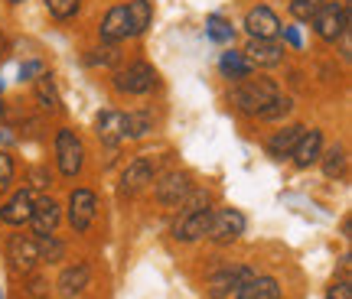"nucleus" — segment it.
<instances>
[{
	"instance_id": "nucleus-1",
	"label": "nucleus",
	"mask_w": 352,
	"mask_h": 299,
	"mask_svg": "<svg viewBox=\"0 0 352 299\" xmlns=\"http://www.w3.org/2000/svg\"><path fill=\"white\" fill-rule=\"evenodd\" d=\"M277 95H280V91H277V85L271 78H241L239 88L232 91V104H235L241 114H254V117H258Z\"/></svg>"
},
{
	"instance_id": "nucleus-2",
	"label": "nucleus",
	"mask_w": 352,
	"mask_h": 299,
	"mask_svg": "<svg viewBox=\"0 0 352 299\" xmlns=\"http://www.w3.org/2000/svg\"><path fill=\"white\" fill-rule=\"evenodd\" d=\"M314 26H316V36L323 43H336L349 33V10L342 3H323L314 16Z\"/></svg>"
},
{
	"instance_id": "nucleus-3",
	"label": "nucleus",
	"mask_w": 352,
	"mask_h": 299,
	"mask_svg": "<svg viewBox=\"0 0 352 299\" xmlns=\"http://www.w3.org/2000/svg\"><path fill=\"white\" fill-rule=\"evenodd\" d=\"M56 163H59V173L76 179L82 173V163H85V150H82V140L76 137V130H59L56 134Z\"/></svg>"
},
{
	"instance_id": "nucleus-4",
	"label": "nucleus",
	"mask_w": 352,
	"mask_h": 299,
	"mask_svg": "<svg viewBox=\"0 0 352 299\" xmlns=\"http://www.w3.org/2000/svg\"><path fill=\"white\" fill-rule=\"evenodd\" d=\"M245 235V215L235 212V208H219L209 218V228H206V237L212 244H232Z\"/></svg>"
},
{
	"instance_id": "nucleus-5",
	"label": "nucleus",
	"mask_w": 352,
	"mask_h": 299,
	"mask_svg": "<svg viewBox=\"0 0 352 299\" xmlns=\"http://www.w3.org/2000/svg\"><path fill=\"white\" fill-rule=\"evenodd\" d=\"M157 85V72L147 62H131L114 72V88L121 95H147Z\"/></svg>"
},
{
	"instance_id": "nucleus-6",
	"label": "nucleus",
	"mask_w": 352,
	"mask_h": 299,
	"mask_svg": "<svg viewBox=\"0 0 352 299\" xmlns=\"http://www.w3.org/2000/svg\"><path fill=\"white\" fill-rule=\"evenodd\" d=\"M7 263L13 274H30L39 263V248L36 237L30 235H10L7 237Z\"/></svg>"
},
{
	"instance_id": "nucleus-7",
	"label": "nucleus",
	"mask_w": 352,
	"mask_h": 299,
	"mask_svg": "<svg viewBox=\"0 0 352 299\" xmlns=\"http://www.w3.org/2000/svg\"><path fill=\"white\" fill-rule=\"evenodd\" d=\"M252 276H254L252 267H226V270H219V274L209 276L206 293H209V299H226V296H232V293H239Z\"/></svg>"
},
{
	"instance_id": "nucleus-8",
	"label": "nucleus",
	"mask_w": 352,
	"mask_h": 299,
	"mask_svg": "<svg viewBox=\"0 0 352 299\" xmlns=\"http://www.w3.org/2000/svg\"><path fill=\"white\" fill-rule=\"evenodd\" d=\"M189 192H192V176H189V173H166L164 179L153 186L157 202H160V205H166V208H179V205L186 202Z\"/></svg>"
},
{
	"instance_id": "nucleus-9",
	"label": "nucleus",
	"mask_w": 352,
	"mask_h": 299,
	"mask_svg": "<svg viewBox=\"0 0 352 299\" xmlns=\"http://www.w3.org/2000/svg\"><path fill=\"white\" fill-rule=\"evenodd\" d=\"M95 212H98V199H95L91 189H76L69 195V224L76 231H88L95 222Z\"/></svg>"
},
{
	"instance_id": "nucleus-10",
	"label": "nucleus",
	"mask_w": 352,
	"mask_h": 299,
	"mask_svg": "<svg viewBox=\"0 0 352 299\" xmlns=\"http://www.w3.org/2000/svg\"><path fill=\"white\" fill-rule=\"evenodd\" d=\"M153 179H157V163L151 156H138L134 163H127V169L121 173V192L138 195L140 189H147Z\"/></svg>"
},
{
	"instance_id": "nucleus-11",
	"label": "nucleus",
	"mask_w": 352,
	"mask_h": 299,
	"mask_svg": "<svg viewBox=\"0 0 352 299\" xmlns=\"http://www.w3.org/2000/svg\"><path fill=\"white\" fill-rule=\"evenodd\" d=\"M209 218H212V208H199V212H179V218L173 222V237H176V241H183V244L199 241V237H206Z\"/></svg>"
},
{
	"instance_id": "nucleus-12",
	"label": "nucleus",
	"mask_w": 352,
	"mask_h": 299,
	"mask_svg": "<svg viewBox=\"0 0 352 299\" xmlns=\"http://www.w3.org/2000/svg\"><path fill=\"white\" fill-rule=\"evenodd\" d=\"M245 29H248L252 39H277L280 20H277V13L271 10V7H254V10H248V16H245Z\"/></svg>"
},
{
	"instance_id": "nucleus-13",
	"label": "nucleus",
	"mask_w": 352,
	"mask_h": 299,
	"mask_svg": "<svg viewBox=\"0 0 352 299\" xmlns=\"http://www.w3.org/2000/svg\"><path fill=\"white\" fill-rule=\"evenodd\" d=\"M59 215H63V208H59V202H56V199H50V195L33 199V215H30V224H33L36 237L52 235V231H56V224H59Z\"/></svg>"
},
{
	"instance_id": "nucleus-14",
	"label": "nucleus",
	"mask_w": 352,
	"mask_h": 299,
	"mask_svg": "<svg viewBox=\"0 0 352 299\" xmlns=\"http://www.w3.org/2000/svg\"><path fill=\"white\" fill-rule=\"evenodd\" d=\"M241 56H245L252 65L271 69V65H277L280 59H284V46H280L277 39H252V43L245 46V52H241Z\"/></svg>"
},
{
	"instance_id": "nucleus-15",
	"label": "nucleus",
	"mask_w": 352,
	"mask_h": 299,
	"mask_svg": "<svg viewBox=\"0 0 352 299\" xmlns=\"http://www.w3.org/2000/svg\"><path fill=\"white\" fill-rule=\"evenodd\" d=\"M30 215H33V192H30V189H20V192H13V199L0 208V222L20 228V224L30 222Z\"/></svg>"
},
{
	"instance_id": "nucleus-16",
	"label": "nucleus",
	"mask_w": 352,
	"mask_h": 299,
	"mask_svg": "<svg viewBox=\"0 0 352 299\" xmlns=\"http://www.w3.org/2000/svg\"><path fill=\"white\" fill-rule=\"evenodd\" d=\"M88 280H91V270H88V263H72V267H65L59 280H56V287H59V296L65 299H76L82 289L88 287Z\"/></svg>"
},
{
	"instance_id": "nucleus-17",
	"label": "nucleus",
	"mask_w": 352,
	"mask_h": 299,
	"mask_svg": "<svg viewBox=\"0 0 352 299\" xmlns=\"http://www.w3.org/2000/svg\"><path fill=\"white\" fill-rule=\"evenodd\" d=\"M320 153H323V134L320 130H303V137L297 140V147H294V163L300 166V169H307V166H314L316 160H320Z\"/></svg>"
},
{
	"instance_id": "nucleus-18",
	"label": "nucleus",
	"mask_w": 352,
	"mask_h": 299,
	"mask_svg": "<svg viewBox=\"0 0 352 299\" xmlns=\"http://www.w3.org/2000/svg\"><path fill=\"white\" fill-rule=\"evenodd\" d=\"M303 130L307 127H300V124H290L284 130H277L274 137L267 140V156L271 160H287L290 153H294V147H297V140L303 137Z\"/></svg>"
},
{
	"instance_id": "nucleus-19",
	"label": "nucleus",
	"mask_w": 352,
	"mask_h": 299,
	"mask_svg": "<svg viewBox=\"0 0 352 299\" xmlns=\"http://www.w3.org/2000/svg\"><path fill=\"white\" fill-rule=\"evenodd\" d=\"M95 130H98V140L104 143V147H118V143L124 140V114H121V111H104V114H98Z\"/></svg>"
},
{
	"instance_id": "nucleus-20",
	"label": "nucleus",
	"mask_w": 352,
	"mask_h": 299,
	"mask_svg": "<svg viewBox=\"0 0 352 299\" xmlns=\"http://www.w3.org/2000/svg\"><path fill=\"white\" fill-rule=\"evenodd\" d=\"M235 299H280V283L274 276H258L254 274L245 287L235 293Z\"/></svg>"
},
{
	"instance_id": "nucleus-21",
	"label": "nucleus",
	"mask_w": 352,
	"mask_h": 299,
	"mask_svg": "<svg viewBox=\"0 0 352 299\" xmlns=\"http://www.w3.org/2000/svg\"><path fill=\"white\" fill-rule=\"evenodd\" d=\"M98 33L104 43H121V39L131 36V33H127V10L124 7H111V10L104 13Z\"/></svg>"
},
{
	"instance_id": "nucleus-22",
	"label": "nucleus",
	"mask_w": 352,
	"mask_h": 299,
	"mask_svg": "<svg viewBox=\"0 0 352 299\" xmlns=\"http://www.w3.org/2000/svg\"><path fill=\"white\" fill-rule=\"evenodd\" d=\"M124 10H127V33H131V36H140L153 20L151 0H131Z\"/></svg>"
},
{
	"instance_id": "nucleus-23",
	"label": "nucleus",
	"mask_w": 352,
	"mask_h": 299,
	"mask_svg": "<svg viewBox=\"0 0 352 299\" xmlns=\"http://www.w3.org/2000/svg\"><path fill=\"white\" fill-rule=\"evenodd\" d=\"M219 69H222V75H226V78H235V82H241V78H252V69H254V65L248 62L241 52H222Z\"/></svg>"
},
{
	"instance_id": "nucleus-24",
	"label": "nucleus",
	"mask_w": 352,
	"mask_h": 299,
	"mask_svg": "<svg viewBox=\"0 0 352 299\" xmlns=\"http://www.w3.org/2000/svg\"><path fill=\"white\" fill-rule=\"evenodd\" d=\"M36 101H39V108L43 111H63V98H59V91H56V85H52V78L50 75H39V82H36Z\"/></svg>"
},
{
	"instance_id": "nucleus-25",
	"label": "nucleus",
	"mask_w": 352,
	"mask_h": 299,
	"mask_svg": "<svg viewBox=\"0 0 352 299\" xmlns=\"http://www.w3.org/2000/svg\"><path fill=\"white\" fill-rule=\"evenodd\" d=\"M147 130H153V114L151 111H131V114H124V137L138 140V137H144Z\"/></svg>"
},
{
	"instance_id": "nucleus-26",
	"label": "nucleus",
	"mask_w": 352,
	"mask_h": 299,
	"mask_svg": "<svg viewBox=\"0 0 352 299\" xmlns=\"http://www.w3.org/2000/svg\"><path fill=\"white\" fill-rule=\"evenodd\" d=\"M320 160H323L327 179H340V176L346 173V150L342 147H329L327 153H320Z\"/></svg>"
},
{
	"instance_id": "nucleus-27",
	"label": "nucleus",
	"mask_w": 352,
	"mask_h": 299,
	"mask_svg": "<svg viewBox=\"0 0 352 299\" xmlns=\"http://www.w3.org/2000/svg\"><path fill=\"white\" fill-rule=\"evenodd\" d=\"M36 248H39V261H46V263H59V261L65 257L63 241H56L52 235L36 237Z\"/></svg>"
},
{
	"instance_id": "nucleus-28",
	"label": "nucleus",
	"mask_w": 352,
	"mask_h": 299,
	"mask_svg": "<svg viewBox=\"0 0 352 299\" xmlns=\"http://www.w3.org/2000/svg\"><path fill=\"white\" fill-rule=\"evenodd\" d=\"M206 36L212 39V43H232L235 39V29L228 20L222 16H209V23H206Z\"/></svg>"
},
{
	"instance_id": "nucleus-29",
	"label": "nucleus",
	"mask_w": 352,
	"mask_h": 299,
	"mask_svg": "<svg viewBox=\"0 0 352 299\" xmlns=\"http://www.w3.org/2000/svg\"><path fill=\"white\" fill-rule=\"evenodd\" d=\"M290 111H294V101H290V98H280V95H277V98L271 101V104H267V108H264L258 117H261V121H280V117H287Z\"/></svg>"
},
{
	"instance_id": "nucleus-30",
	"label": "nucleus",
	"mask_w": 352,
	"mask_h": 299,
	"mask_svg": "<svg viewBox=\"0 0 352 299\" xmlns=\"http://www.w3.org/2000/svg\"><path fill=\"white\" fill-rule=\"evenodd\" d=\"M320 7H323V0H290V13H294L297 20H303V23H310Z\"/></svg>"
},
{
	"instance_id": "nucleus-31",
	"label": "nucleus",
	"mask_w": 352,
	"mask_h": 299,
	"mask_svg": "<svg viewBox=\"0 0 352 299\" xmlns=\"http://www.w3.org/2000/svg\"><path fill=\"white\" fill-rule=\"evenodd\" d=\"M78 3H82V0H46V10H50L56 20H69V16H76Z\"/></svg>"
},
{
	"instance_id": "nucleus-32",
	"label": "nucleus",
	"mask_w": 352,
	"mask_h": 299,
	"mask_svg": "<svg viewBox=\"0 0 352 299\" xmlns=\"http://www.w3.org/2000/svg\"><path fill=\"white\" fill-rule=\"evenodd\" d=\"M10 182H13V156L0 150V195L10 189Z\"/></svg>"
},
{
	"instance_id": "nucleus-33",
	"label": "nucleus",
	"mask_w": 352,
	"mask_h": 299,
	"mask_svg": "<svg viewBox=\"0 0 352 299\" xmlns=\"http://www.w3.org/2000/svg\"><path fill=\"white\" fill-rule=\"evenodd\" d=\"M327 299H352L349 280H336V283H333V287L327 289Z\"/></svg>"
},
{
	"instance_id": "nucleus-34",
	"label": "nucleus",
	"mask_w": 352,
	"mask_h": 299,
	"mask_svg": "<svg viewBox=\"0 0 352 299\" xmlns=\"http://www.w3.org/2000/svg\"><path fill=\"white\" fill-rule=\"evenodd\" d=\"M30 75H43V65H39V62H26L23 69H20V78H30Z\"/></svg>"
},
{
	"instance_id": "nucleus-35",
	"label": "nucleus",
	"mask_w": 352,
	"mask_h": 299,
	"mask_svg": "<svg viewBox=\"0 0 352 299\" xmlns=\"http://www.w3.org/2000/svg\"><path fill=\"white\" fill-rule=\"evenodd\" d=\"M287 43L290 46H300V33H297V29H287Z\"/></svg>"
},
{
	"instance_id": "nucleus-36",
	"label": "nucleus",
	"mask_w": 352,
	"mask_h": 299,
	"mask_svg": "<svg viewBox=\"0 0 352 299\" xmlns=\"http://www.w3.org/2000/svg\"><path fill=\"white\" fill-rule=\"evenodd\" d=\"M3 56H7V39L0 36V59H3Z\"/></svg>"
},
{
	"instance_id": "nucleus-37",
	"label": "nucleus",
	"mask_w": 352,
	"mask_h": 299,
	"mask_svg": "<svg viewBox=\"0 0 352 299\" xmlns=\"http://www.w3.org/2000/svg\"><path fill=\"white\" fill-rule=\"evenodd\" d=\"M7 140H10V134H0V143H7Z\"/></svg>"
},
{
	"instance_id": "nucleus-38",
	"label": "nucleus",
	"mask_w": 352,
	"mask_h": 299,
	"mask_svg": "<svg viewBox=\"0 0 352 299\" xmlns=\"http://www.w3.org/2000/svg\"><path fill=\"white\" fill-rule=\"evenodd\" d=\"M0 114H3V101H0Z\"/></svg>"
},
{
	"instance_id": "nucleus-39",
	"label": "nucleus",
	"mask_w": 352,
	"mask_h": 299,
	"mask_svg": "<svg viewBox=\"0 0 352 299\" xmlns=\"http://www.w3.org/2000/svg\"><path fill=\"white\" fill-rule=\"evenodd\" d=\"M13 3H20V0H13Z\"/></svg>"
}]
</instances>
